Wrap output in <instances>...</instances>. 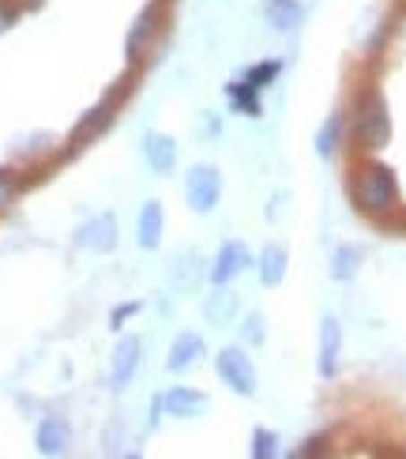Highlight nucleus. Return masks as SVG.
<instances>
[{
	"label": "nucleus",
	"instance_id": "obj_1",
	"mask_svg": "<svg viewBox=\"0 0 406 459\" xmlns=\"http://www.w3.org/2000/svg\"><path fill=\"white\" fill-rule=\"evenodd\" d=\"M350 200H354L358 212L369 215V219L392 215L399 207V178H395V169L384 166V162L358 166L354 178H350Z\"/></svg>",
	"mask_w": 406,
	"mask_h": 459
},
{
	"label": "nucleus",
	"instance_id": "obj_2",
	"mask_svg": "<svg viewBox=\"0 0 406 459\" xmlns=\"http://www.w3.org/2000/svg\"><path fill=\"white\" fill-rule=\"evenodd\" d=\"M354 140L365 151H380L392 143V113H388V99L380 91H361L354 102Z\"/></svg>",
	"mask_w": 406,
	"mask_h": 459
},
{
	"label": "nucleus",
	"instance_id": "obj_3",
	"mask_svg": "<svg viewBox=\"0 0 406 459\" xmlns=\"http://www.w3.org/2000/svg\"><path fill=\"white\" fill-rule=\"evenodd\" d=\"M222 200V174L219 166L211 162H196L185 174V204L192 215H211Z\"/></svg>",
	"mask_w": 406,
	"mask_h": 459
},
{
	"label": "nucleus",
	"instance_id": "obj_4",
	"mask_svg": "<svg viewBox=\"0 0 406 459\" xmlns=\"http://www.w3.org/2000/svg\"><path fill=\"white\" fill-rule=\"evenodd\" d=\"M215 373L234 395H241V399L256 395V366H253V358L245 354V347H222L215 354Z\"/></svg>",
	"mask_w": 406,
	"mask_h": 459
},
{
	"label": "nucleus",
	"instance_id": "obj_5",
	"mask_svg": "<svg viewBox=\"0 0 406 459\" xmlns=\"http://www.w3.org/2000/svg\"><path fill=\"white\" fill-rule=\"evenodd\" d=\"M339 361H342V324L335 313H324L316 332V373L332 380L339 373Z\"/></svg>",
	"mask_w": 406,
	"mask_h": 459
},
{
	"label": "nucleus",
	"instance_id": "obj_6",
	"mask_svg": "<svg viewBox=\"0 0 406 459\" xmlns=\"http://www.w3.org/2000/svg\"><path fill=\"white\" fill-rule=\"evenodd\" d=\"M72 241H75V248H83V253H99V256L113 253V248H117V215L102 212V215L87 219L80 230H75Z\"/></svg>",
	"mask_w": 406,
	"mask_h": 459
},
{
	"label": "nucleus",
	"instance_id": "obj_7",
	"mask_svg": "<svg viewBox=\"0 0 406 459\" xmlns=\"http://www.w3.org/2000/svg\"><path fill=\"white\" fill-rule=\"evenodd\" d=\"M159 27H162V4H147L140 15H135V23L128 27V38H125V53H128V61H132V65L151 49V42H154V34H159Z\"/></svg>",
	"mask_w": 406,
	"mask_h": 459
},
{
	"label": "nucleus",
	"instance_id": "obj_8",
	"mask_svg": "<svg viewBox=\"0 0 406 459\" xmlns=\"http://www.w3.org/2000/svg\"><path fill=\"white\" fill-rule=\"evenodd\" d=\"M140 361H143V342L128 335L117 342V351H113V361H109V388L113 392H125L132 385V377L135 369H140Z\"/></svg>",
	"mask_w": 406,
	"mask_h": 459
},
{
	"label": "nucleus",
	"instance_id": "obj_9",
	"mask_svg": "<svg viewBox=\"0 0 406 459\" xmlns=\"http://www.w3.org/2000/svg\"><path fill=\"white\" fill-rule=\"evenodd\" d=\"M248 264H253V256H248L245 241H222L215 253V264H211V282L229 286L241 272H248Z\"/></svg>",
	"mask_w": 406,
	"mask_h": 459
},
{
	"label": "nucleus",
	"instance_id": "obj_10",
	"mask_svg": "<svg viewBox=\"0 0 406 459\" xmlns=\"http://www.w3.org/2000/svg\"><path fill=\"white\" fill-rule=\"evenodd\" d=\"M121 99H125V87H117L113 94H106V102H102V106H94L91 113H83V121L72 128V151H75V147H83L87 140L99 136V132L113 121V109L121 106Z\"/></svg>",
	"mask_w": 406,
	"mask_h": 459
},
{
	"label": "nucleus",
	"instance_id": "obj_11",
	"mask_svg": "<svg viewBox=\"0 0 406 459\" xmlns=\"http://www.w3.org/2000/svg\"><path fill=\"white\" fill-rule=\"evenodd\" d=\"M72 445V426L65 414H46L34 429V448L42 455H65Z\"/></svg>",
	"mask_w": 406,
	"mask_h": 459
},
{
	"label": "nucleus",
	"instance_id": "obj_12",
	"mask_svg": "<svg viewBox=\"0 0 406 459\" xmlns=\"http://www.w3.org/2000/svg\"><path fill=\"white\" fill-rule=\"evenodd\" d=\"M207 354V342L200 332H181L177 339L169 342V354H166V369L169 373H188L192 366H200Z\"/></svg>",
	"mask_w": 406,
	"mask_h": 459
},
{
	"label": "nucleus",
	"instance_id": "obj_13",
	"mask_svg": "<svg viewBox=\"0 0 406 459\" xmlns=\"http://www.w3.org/2000/svg\"><path fill=\"white\" fill-rule=\"evenodd\" d=\"M162 411H166L169 418H200V414L211 411V395L177 385V388H169V392L162 395Z\"/></svg>",
	"mask_w": 406,
	"mask_h": 459
},
{
	"label": "nucleus",
	"instance_id": "obj_14",
	"mask_svg": "<svg viewBox=\"0 0 406 459\" xmlns=\"http://www.w3.org/2000/svg\"><path fill=\"white\" fill-rule=\"evenodd\" d=\"M143 159L159 178H169L177 169V143L166 132H147L143 136Z\"/></svg>",
	"mask_w": 406,
	"mask_h": 459
},
{
	"label": "nucleus",
	"instance_id": "obj_15",
	"mask_svg": "<svg viewBox=\"0 0 406 459\" xmlns=\"http://www.w3.org/2000/svg\"><path fill=\"white\" fill-rule=\"evenodd\" d=\"M162 230H166V212L159 200H147L140 207V215H135V245L154 253V248L162 245Z\"/></svg>",
	"mask_w": 406,
	"mask_h": 459
},
{
	"label": "nucleus",
	"instance_id": "obj_16",
	"mask_svg": "<svg viewBox=\"0 0 406 459\" xmlns=\"http://www.w3.org/2000/svg\"><path fill=\"white\" fill-rule=\"evenodd\" d=\"M263 19L275 34H294L305 23V4L301 0H263Z\"/></svg>",
	"mask_w": 406,
	"mask_h": 459
},
{
	"label": "nucleus",
	"instance_id": "obj_17",
	"mask_svg": "<svg viewBox=\"0 0 406 459\" xmlns=\"http://www.w3.org/2000/svg\"><path fill=\"white\" fill-rule=\"evenodd\" d=\"M226 94V102L234 113H241V117H263V99H260V91L253 83H245V80H229L222 87Z\"/></svg>",
	"mask_w": 406,
	"mask_h": 459
},
{
	"label": "nucleus",
	"instance_id": "obj_18",
	"mask_svg": "<svg viewBox=\"0 0 406 459\" xmlns=\"http://www.w3.org/2000/svg\"><path fill=\"white\" fill-rule=\"evenodd\" d=\"M256 272H260V282L263 286H282L286 272H289V253L279 245V241H271L260 248V260H256Z\"/></svg>",
	"mask_w": 406,
	"mask_h": 459
},
{
	"label": "nucleus",
	"instance_id": "obj_19",
	"mask_svg": "<svg viewBox=\"0 0 406 459\" xmlns=\"http://www.w3.org/2000/svg\"><path fill=\"white\" fill-rule=\"evenodd\" d=\"M342 132H346V117H342V113H339V109L327 113V121L316 128V140H313V147H316L320 159H335V155H339Z\"/></svg>",
	"mask_w": 406,
	"mask_h": 459
},
{
	"label": "nucleus",
	"instance_id": "obj_20",
	"mask_svg": "<svg viewBox=\"0 0 406 459\" xmlns=\"http://www.w3.org/2000/svg\"><path fill=\"white\" fill-rule=\"evenodd\" d=\"M361 260H365V248H361V245H354V241L339 245L335 253H332V279H335V282H350V279H358Z\"/></svg>",
	"mask_w": 406,
	"mask_h": 459
},
{
	"label": "nucleus",
	"instance_id": "obj_21",
	"mask_svg": "<svg viewBox=\"0 0 406 459\" xmlns=\"http://www.w3.org/2000/svg\"><path fill=\"white\" fill-rule=\"evenodd\" d=\"M203 313H207V320L215 324V328H226V324L238 316V294L226 290V286H215V294L203 301Z\"/></svg>",
	"mask_w": 406,
	"mask_h": 459
},
{
	"label": "nucleus",
	"instance_id": "obj_22",
	"mask_svg": "<svg viewBox=\"0 0 406 459\" xmlns=\"http://www.w3.org/2000/svg\"><path fill=\"white\" fill-rule=\"evenodd\" d=\"M248 455H253V459H275V455H282L279 433L267 429V426H256L253 429V445H248Z\"/></svg>",
	"mask_w": 406,
	"mask_h": 459
},
{
	"label": "nucleus",
	"instance_id": "obj_23",
	"mask_svg": "<svg viewBox=\"0 0 406 459\" xmlns=\"http://www.w3.org/2000/svg\"><path fill=\"white\" fill-rule=\"evenodd\" d=\"M279 75H282V61H260V65H253L245 72V83H253L256 91H267Z\"/></svg>",
	"mask_w": 406,
	"mask_h": 459
},
{
	"label": "nucleus",
	"instance_id": "obj_24",
	"mask_svg": "<svg viewBox=\"0 0 406 459\" xmlns=\"http://www.w3.org/2000/svg\"><path fill=\"white\" fill-rule=\"evenodd\" d=\"M241 339H245V347H263V342H267V320H263V313H248L245 316Z\"/></svg>",
	"mask_w": 406,
	"mask_h": 459
},
{
	"label": "nucleus",
	"instance_id": "obj_25",
	"mask_svg": "<svg viewBox=\"0 0 406 459\" xmlns=\"http://www.w3.org/2000/svg\"><path fill=\"white\" fill-rule=\"evenodd\" d=\"M19 188H23V181L15 174H8V169H0V207H8L19 196Z\"/></svg>",
	"mask_w": 406,
	"mask_h": 459
},
{
	"label": "nucleus",
	"instance_id": "obj_26",
	"mask_svg": "<svg viewBox=\"0 0 406 459\" xmlns=\"http://www.w3.org/2000/svg\"><path fill=\"white\" fill-rule=\"evenodd\" d=\"M140 313V301H125V305H117V309H113V316H109V328H121V324L128 320V316H135Z\"/></svg>",
	"mask_w": 406,
	"mask_h": 459
},
{
	"label": "nucleus",
	"instance_id": "obj_27",
	"mask_svg": "<svg viewBox=\"0 0 406 459\" xmlns=\"http://www.w3.org/2000/svg\"><path fill=\"white\" fill-rule=\"evenodd\" d=\"M324 445H327V441H324V437H308V441H305V448H298L294 455H316V452L324 455V452H327Z\"/></svg>",
	"mask_w": 406,
	"mask_h": 459
},
{
	"label": "nucleus",
	"instance_id": "obj_28",
	"mask_svg": "<svg viewBox=\"0 0 406 459\" xmlns=\"http://www.w3.org/2000/svg\"><path fill=\"white\" fill-rule=\"evenodd\" d=\"M12 23H15V8L8 4V0H0V34H4Z\"/></svg>",
	"mask_w": 406,
	"mask_h": 459
}]
</instances>
